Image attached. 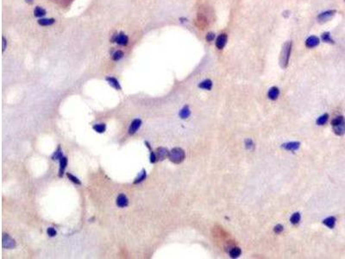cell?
Returning a JSON list of instances; mask_svg holds the SVG:
<instances>
[{
    "instance_id": "cell-16",
    "label": "cell",
    "mask_w": 345,
    "mask_h": 259,
    "mask_svg": "<svg viewBox=\"0 0 345 259\" xmlns=\"http://www.w3.org/2000/svg\"><path fill=\"white\" fill-rule=\"evenodd\" d=\"M335 223H336V219L334 217H329L323 221V224L327 226L329 228H333L335 226Z\"/></svg>"
},
{
    "instance_id": "cell-17",
    "label": "cell",
    "mask_w": 345,
    "mask_h": 259,
    "mask_svg": "<svg viewBox=\"0 0 345 259\" xmlns=\"http://www.w3.org/2000/svg\"><path fill=\"white\" fill-rule=\"evenodd\" d=\"M199 87L200 88H203V89H206V90H211L212 86V83L210 79H206L205 81H203L199 84Z\"/></svg>"
},
{
    "instance_id": "cell-3",
    "label": "cell",
    "mask_w": 345,
    "mask_h": 259,
    "mask_svg": "<svg viewBox=\"0 0 345 259\" xmlns=\"http://www.w3.org/2000/svg\"><path fill=\"white\" fill-rule=\"evenodd\" d=\"M291 48H292V43L291 42H288L284 44L283 46V48H282V51H281V54H280V64H281V67L282 68H286L288 66V61H289V57H290V53H291Z\"/></svg>"
},
{
    "instance_id": "cell-12",
    "label": "cell",
    "mask_w": 345,
    "mask_h": 259,
    "mask_svg": "<svg viewBox=\"0 0 345 259\" xmlns=\"http://www.w3.org/2000/svg\"><path fill=\"white\" fill-rule=\"evenodd\" d=\"M67 165H68V158L62 156L60 159V170H59V176L60 177L63 175L65 169L67 168Z\"/></svg>"
},
{
    "instance_id": "cell-1",
    "label": "cell",
    "mask_w": 345,
    "mask_h": 259,
    "mask_svg": "<svg viewBox=\"0 0 345 259\" xmlns=\"http://www.w3.org/2000/svg\"><path fill=\"white\" fill-rule=\"evenodd\" d=\"M334 132L338 136H342L345 133V120L343 117H337L331 122Z\"/></svg>"
},
{
    "instance_id": "cell-2",
    "label": "cell",
    "mask_w": 345,
    "mask_h": 259,
    "mask_svg": "<svg viewBox=\"0 0 345 259\" xmlns=\"http://www.w3.org/2000/svg\"><path fill=\"white\" fill-rule=\"evenodd\" d=\"M169 159L173 163L179 164L182 162L185 159V152L180 148H174L169 152Z\"/></svg>"
},
{
    "instance_id": "cell-22",
    "label": "cell",
    "mask_w": 345,
    "mask_h": 259,
    "mask_svg": "<svg viewBox=\"0 0 345 259\" xmlns=\"http://www.w3.org/2000/svg\"><path fill=\"white\" fill-rule=\"evenodd\" d=\"M61 157H62V150H61V146H59L57 150L54 153L53 156H52V159L53 160H60Z\"/></svg>"
},
{
    "instance_id": "cell-25",
    "label": "cell",
    "mask_w": 345,
    "mask_h": 259,
    "mask_svg": "<svg viewBox=\"0 0 345 259\" xmlns=\"http://www.w3.org/2000/svg\"><path fill=\"white\" fill-rule=\"evenodd\" d=\"M189 115H190V111H189V108L187 107V106L184 107L180 113V116L182 119H187V118H188Z\"/></svg>"
},
{
    "instance_id": "cell-5",
    "label": "cell",
    "mask_w": 345,
    "mask_h": 259,
    "mask_svg": "<svg viewBox=\"0 0 345 259\" xmlns=\"http://www.w3.org/2000/svg\"><path fill=\"white\" fill-rule=\"evenodd\" d=\"M112 41L118 43L119 45L125 46L128 44L129 39H128V36L124 35L123 33H120V34H115V36H113V38H112Z\"/></svg>"
},
{
    "instance_id": "cell-6",
    "label": "cell",
    "mask_w": 345,
    "mask_h": 259,
    "mask_svg": "<svg viewBox=\"0 0 345 259\" xmlns=\"http://www.w3.org/2000/svg\"><path fill=\"white\" fill-rule=\"evenodd\" d=\"M155 155H156V158L157 160H160V161H163L164 159H166L167 157L169 156V152L168 150L166 149V148L161 147L158 148L156 150V152H155Z\"/></svg>"
},
{
    "instance_id": "cell-31",
    "label": "cell",
    "mask_w": 345,
    "mask_h": 259,
    "mask_svg": "<svg viewBox=\"0 0 345 259\" xmlns=\"http://www.w3.org/2000/svg\"><path fill=\"white\" fill-rule=\"evenodd\" d=\"M214 38H215V35H214V33L210 32L206 35V41H207V42H212V40L214 39Z\"/></svg>"
},
{
    "instance_id": "cell-13",
    "label": "cell",
    "mask_w": 345,
    "mask_h": 259,
    "mask_svg": "<svg viewBox=\"0 0 345 259\" xmlns=\"http://www.w3.org/2000/svg\"><path fill=\"white\" fill-rule=\"evenodd\" d=\"M106 80H107L109 84L112 86H113L114 88H116L117 90H121V86L119 85V82L118 81V79L113 78V77H107L106 78Z\"/></svg>"
},
{
    "instance_id": "cell-20",
    "label": "cell",
    "mask_w": 345,
    "mask_h": 259,
    "mask_svg": "<svg viewBox=\"0 0 345 259\" xmlns=\"http://www.w3.org/2000/svg\"><path fill=\"white\" fill-rule=\"evenodd\" d=\"M298 147H299V144L298 143H289V144H287L284 145L285 149L288 150H295Z\"/></svg>"
},
{
    "instance_id": "cell-30",
    "label": "cell",
    "mask_w": 345,
    "mask_h": 259,
    "mask_svg": "<svg viewBox=\"0 0 345 259\" xmlns=\"http://www.w3.org/2000/svg\"><path fill=\"white\" fill-rule=\"evenodd\" d=\"M47 232L48 234V236H50V237H54V236H56V234H57L55 229H54L53 227H49V228L47 230Z\"/></svg>"
},
{
    "instance_id": "cell-19",
    "label": "cell",
    "mask_w": 345,
    "mask_h": 259,
    "mask_svg": "<svg viewBox=\"0 0 345 259\" xmlns=\"http://www.w3.org/2000/svg\"><path fill=\"white\" fill-rule=\"evenodd\" d=\"M93 130L95 131H97L98 133H104L105 131V129H106V126L104 124H95L93 125Z\"/></svg>"
},
{
    "instance_id": "cell-33",
    "label": "cell",
    "mask_w": 345,
    "mask_h": 259,
    "mask_svg": "<svg viewBox=\"0 0 345 259\" xmlns=\"http://www.w3.org/2000/svg\"><path fill=\"white\" fill-rule=\"evenodd\" d=\"M246 145H247V148H248V149H250L251 147H253V143H252V141L247 140V142H246Z\"/></svg>"
},
{
    "instance_id": "cell-10",
    "label": "cell",
    "mask_w": 345,
    "mask_h": 259,
    "mask_svg": "<svg viewBox=\"0 0 345 259\" xmlns=\"http://www.w3.org/2000/svg\"><path fill=\"white\" fill-rule=\"evenodd\" d=\"M128 204H129V201L125 195L123 194H119L118 197L117 199V205L119 207H126Z\"/></svg>"
},
{
    "instance_id": "cell-18",
    "label": "cell",
    "mask_w": 345,
    "mask_h": 259,
    "mask_svg": "<svg viewBox=\"0 0 345 259\" xmlns=\"http://www.w3.org/2000/svg\"><path fill=\"white\" fill-rule=\"evenodd\" d=\"M34 14H35V16L37 17V18H42V17H43V16H45V15H46V11H45L43 8L37 6V7L35 9V11H34Z\"/></svg>"
},
{
    "instance_id": "cell-7",
    "label": "cell",
    "mask_w": 345,
    "mask_h": 259,
    "mask_svg": "<svg viewBox=\"0 0 345 259\" xmlns=\"http://www.w3.org/2000/svg\"><path fill=\"white\" fill-rule=\"evenodd\" d=\"M335 13H336V11H325V12L321 13V14L318 17V21H319L320 23H324V22L330 20V19L334 16Z\"/></svg>"
},
{
    "instance_id": "cell-4",
    "label": "cell",
    "mask_w": 345,
    "mask_h": 259,
    "mask_svg": "<svg viewBox=\"0 0 345 259\" xmlns=\"http://www.w3.org/2000/svg\"><path fill=\"white\" fill-rule=\"evenodd\" d=\"M2 245L5 249H13L16 247V241L9 234H4L2 237Z\"/></svg>"
},
{
    "instance_id": "cell-29",
    "label": "cell",
    "mask_w": 345,
    "mask_h": 259,
    "mask_svg": "<svg viewBox=\"0 0 345 259\" xmlns=\"http://www.w3.org/2000/svg\"><path fill=\"white\" fill-rule=\"evenodd\" d=\"M299 220H300V215H299V213H294L293 215L292 216L291 222L292 224L296 225V224H298V222H299Z\"/></svg>"
},
{
    "instance_id": "cell-28",
    "label": "cell",
    "mask_w": 345,
    "mask_h": 259,
    "mask_svg": "<svg viewBox=\"0 0 345 259\" xmlns=\"http://www.w3.org/2000/svg\"><path fill=\"white\" fill-rule=\"evenodd\" d=\"M67 175H68V177L69 178V180H72L73 183L78 184V185H81V182H80V180H79V179L77 178V177H75L74 175H72V174H70V173H68V174H67Z\"/></svg>"
},
{
    "instance_id": "cell-11",
    "label": "cell",
    "mask_w": 345,
    "mask_h": 259,
    "mask_svg": "<svg viewBox=\"0 0 345 259\" xmlns=\"http://www.w3.org/2000/svg\"><path fill=\"white\" fill-rule=\"evenodd\" d=\"M319 43V39L317 36H310L308 39L306 40V45L308 48H314L318 45Z\"/></svg>"
},
{
    "instance_id": "cell-14",
    "label": "cell",
    "mask_w": 345,
    "mask_h": 259,
    "mask_svg": "<svg viewBox=\"0 0 345 259\" xmlns=\"http://www.w3.org/2000/svg\"><path fill=\"white\" fill-rule=\"evenodd\" d=\"M54 23V18H42L38 20V23L42 26H49L52 25Z\"/></svg>"
},
{
    "instance_id": "cell-34",
    "label": "cell",
    "mask_w": 345,
    "mask_h": 259,
    "mask_svg": "<svg viewBox=\"0 0 345 259\" xmlns=\"http://www.w3.org/2000/svg\"><path fill=\"white\" fill-rule=\"evenodd\" d=\"M5 47H6V40L4 37H3V51H4Z\"/></svg>"
},
{
    "instance_id": "cell-35",
    "label": "cell",
    "mask_w": 345,
    "mask_h": 259,
    "mask_svg": "<svg viewBox=\"0 0 345 259\" xmlns=\"http://www.w3.org/2000/svg\"><path fill=\"white\" fill-rule=\"evenodd\" d=\"M26 2L28 4H33V0H26Z\"/></svg>"
},
{
    "instance_id": "cell-24",
    "label": "cell",
    "mask_w": 345,
    "mask_h": 259,
    "mask_svg": "<svg viewBox=\"0 0 345 259\" xmlns=\"http://www.w3.org/2000/svg\"><path fill=\"white\" fill-rule=\"evenodd\" d=\"M328 118H329V115H328V114H324V115L321 116L319 119L317 120V124H318V125H323V124H324L325 123L327 122Z\"/></svg>"
},
{
    "instance_id": "cell-9",
    "label": "cell",
    "mask_w": 345,
    "mask_h": 259,
    "mask_svg": "<svg viewBox=\"0 0 345 259\" xmlns=\"http://www.w3.org/2000/svg\"><path fill=\"white\" fill-rule=\"evenodd\" d=\"M226 42H227L226 34H221V35L217 38V41H216V45H217L218 48L222 49V48H223V47L225 46Z\"/></svg>"
},
{
    "instance_id": "cell-21",
    "label": "cell",
    "mask_w": 345,
    "mask_h": 259,
    "mask_svg": "<svg viewBox=\"0 0 345 259\" xmlns=\"http://www.w3.org/2000/svg\"><path fill=\"white\" fill-rule=\"evenodd\" d=\"M146 176H147V174H146V171L145 170H142V173H141L140 175L137 176V178L136 179V180L134 181V183L135 184H137V183H140V182H142V181H143L145 179H146Z\"/></svg>"
},
{
    "instance_id": "cell-32",
    "label": "cell",
    "mask_w": 345,
    "mask_h": 259,
    "mask_svg": "<svg viewBox=\"0 0 345 259\" xmlns=\"http://www.w3.org/2000/svg\"><path fill=\"white\" fill-rule=\"evenodd\" d=\"M282 231H283V227H282V226H280V225H278V226H276L275 228H274V231H275L276 233H280V232H281Z\"/></svg>"
},
{
    "instance_id": "cell-8",
    "label": "cell",
    "mask_w": 345,
    "mask_h": 259,
    "mask_svg": "<svg viewBox=\"0 0 345 259\" xmlns=\"http://www.w3.org/2000/svg\"><path fill=\"white\" fill-rule=\"evenodd\" d=\"M141 124H142V120L141 119H135V120H133V122L131 123V124L129 126V133L130 135H133V134L136 133L137 130L140 128Z\"/></svg>"
},
{
    "instance_id": "cell-26",
    "label": "cell",
    "mask_w": 345,
    "mask_h": 259,
    "mask_svg": "<svg viewBox=\"0 0 345 259\" xmlns=\"http://www.w3.org/2000/svg\"><path fill=\"white\" fill-rule=\"evenodd\" d=\"M240 254H241V250H240L239 248H237V247H235V248H233L231 251H230V256H231V257H233V258L239 256Z\"/></svg>"
},
{
    "instance_id": "cell-27",
    "label": "cell",
    "mask_w": 345,
    "mask_h": 259,
    "mask_svg": "<svg viewBox=\"0 0 345 259\" xmlns=\"http://www.w3.org/2000/svg\"><path fill=\"white\" fill-rule=\"evenodd\" d=\"M122 56H123V53H122V51L118 50L117 52H115V53H114L113 56H112V59H113L114 61H119V60H120L121 58H122Z\"/></svg>"
},
{
    "instance_id": "cell-23",
    "label": "cell",
    "mask_w": 345,
    "mask_h": 259,
    "mask_svg": "<svg viewBox=\"0 0 345 259\" xmlns=\"http://www.w3.org/2000/svg\"><path fill=\"white\" fill-rule=\"evenodd\" d=\"M322 40H323L324 43H334V41L331 38V35L329 32L323 33L322 35Z\"/></svg>"
},
{
    "instance_id": "cell-15",
    "label": "cell",
    "mask_w": 345,
    "mask_h": 259,
    "mask_svg": "<svg viewBox=\"0 0 345 259\" xmlns=\"http://www.w3.org/2000/svg\"><path fill=\"white\" fill-rule=\"evenodd\" d=\"M278 96H279V89L277 87H272L269 90V92H268V97H269V99L274 100V99H276L277 98H278Z\"/></svg>"
}]
</instances>
